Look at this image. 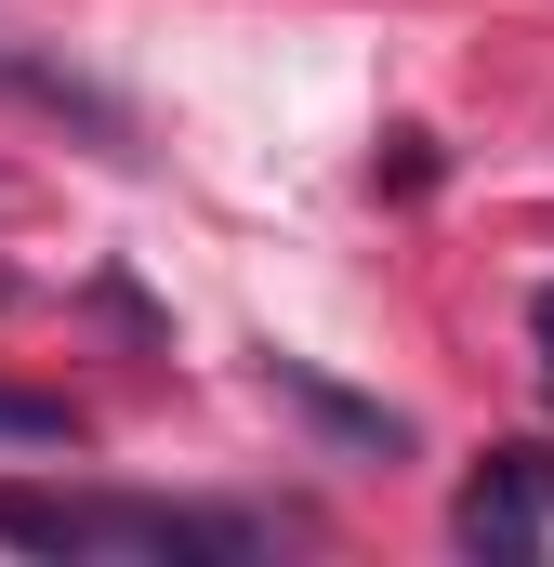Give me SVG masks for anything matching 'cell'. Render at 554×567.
Wrapping results in <instances>:
<instances>
[{
	"label": "cell",
	"mask_w": 554,
	"mask_h": 567,
	"mask_svg": "<svg viewBox=\"0 0 554 567\" xmlns=\"http://www.w3.org/2000/svg\"><path fill=\"white\" fill-rule=\"evenodd\" d=\"M0 93H13V106H53V120H93V133L120 145V106H106L93 80H66L53 53H27V40H0Z\"/></svg>",
	"instance_id": "obj_4"
},
{
	"label": "cell",
	"mask_w": 554,
	"mask_h": 567,
	"mask_svg": "<svg viewBox=\"0 0 554 567\" xmlns=\"http://www.w3.org/2000/svg\"><path fill=\"white\" fill-rule=\"evenodd\" d=\"M265 383L304 410V423L330 435V449H370V462H410V410H383V396H343V383H317L304 357H265Z\"/></svg>",
	"instance_id": "obj_3"
},
{
	"label": "cell",
	"mask_w": 554,
	"mask_h": 567,
	"mask_svg": "<svg viewBox=\"0 0 554 567\" xmlns=\"http://www.w3.org/2000/svg\"><path fill=\"white\" fill-rule=\"evenodd\" d=\"M529 330H542V357H554V290H542V303H529Z\"/></svg>",
	"instance_id": "obj_6"
},
{
	"label": "cell",
	"mask_w": 554,
	"mask_h": 567,
	"mask_svg": "<svg viewBox=\"0 0 554 567\" xmlns=\"http://www.w3.org/2000/svg\"><path fill=\"white\" fill-rule=\"evenodd\" d=\"M449 542L462 555H542L554 542V449H489L449 502Z\"/></svg>",
	"instance_id": "obj_2"
},
{
	"label": "cell",
	"mask_w": 554,
	"mask_h": 567,
	"mask_svg": "<svg viewBox=\"0 0 554 567\" xmlns=\"http://www.w3.org/2000/svg\"><path fill=\"white\" fill-rule=\"evenodd\" d=\"M0 542L40 567H265L277 528L225 502H133V488H0Z\"/></svg>",
	"instance_id": "obj_1"
},
{
	"label": "cell",
	"mask_w": 554,
	"mask_h": 567,
	"mask_svg": "<svg viewBox=\"0 0 554 567\" xmlns=\"http://www.w3.org/2000/svg\"><path fill=\"white\" fill-rule=\"evenodd\" d=\"M0 449H93V423H80L66 396H27V383H0Z\"/></svg>",
	"instance_id": "obj_5"
}]
</instances>
